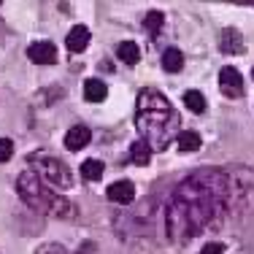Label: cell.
<instances>
[{
	"mask_svg": "<svg viewBox=\"0 0 254 254\" xmlns=\"http://www.w3.org/2000/svg\"><path fill=\"white\" fill-rule=\"evenodd\" d=\"M230 216V173L200 168L181 179L165 203V233L184 246L205 230H216Z\"/></svg>",
	"mask_w": 254,
	"mask_h": 254,
	"instance_id": "cell-1",
	"label": "cell"
},
{
	"mask_svg": "<svg viewBox=\"0 0 254 254\" xmlns=\"http://www.w3.org/2000/svg\"><path fill=\"white\" fill-rule=\"evenodd\" d=\"M135 127L154 152H165L179 138V114L160 89L146 87L135 100Z\"/></svg>",
	"mask_w": 254,
	"mask_h": 254,
	"instance_id": "cell-2",
	"label": "cell"
},
{
	"mask_svg": "<svg viewBox=\"0 0 254 254\" xmlns=\"http://www.w3.org/2000/svg\"><path fill=\"white\" fill-rule=\"evenodd\" d=\"M16 192L19 197L25 200L33 211L38 214H46V216H54V219H73L78 214L76 205L63 197L57 190H52L49 184H44L33 171H22L16 176Z\"/></svg>",
	"mask_w": 254,
	"mask_h": 254,
	"instance_id": "cell-3",
	"label": "cell"
},
{
	"mask_svg": "<svg viewBox=\"0 0 254 254\" xmlns=\"http://www.w3.org/2000/svg\"><path fill=\"white\" fill-rule=\"evenodd\" d=\"M27 162H30V171L44 181V184H49L52 190L65 192V190H70V187H73V173H70V168L65 165L57 154L44 152V149H41V152L30 154Z\"/></svg>",
	"mask_w": 254,
	"mask_h": 254,
	"instance_id": "cell-4",
	"label": "cell"
},
{
	"mask_svg": "<svg viewBox=\"0 0 254 254\" xmlns=\"http://www.w3.org/2000/svg\"><path fill=\"white\" fill-rule=\"evenodd\" d=\"M254 211V179L246 171L230 173V216L244 219Z\"/></svg>",
	"mask_w": 254,
	"mask_h": 254,
	"instance_id": "cell-5",
	"label": "cell"
},
{
	"mask_svg": "<svg viewBox=\"0 0 254 254\" xmlns=\"http://www.w3.org/2000/svg\"><path fill=\"white\" fill-rule=\"evenodd\" d=\"M219 89L227 95V98H233V100H238V98H244V76L238 73L235 68H222L219 70Z\"/></svg>",
	"mask_w": 254,
	"mask_h": 254,
	"instance_id": "cell-6",
	"label": "cell"
},
{
	"mask_svg": "<svg viewBox=\"0 0 254 254\" xmlns=\"http://www.w3.org/2000/svg\"><path fill=\"white\" fill-rule=\"evenodd\" d=\"M27 57L35 65H54L57 63V46L52 41H35V44L27 46Z\"/></svg>",
	"mask_w": 254,
	"mask_h": 254,
	"instance_id": "cell-7",
	"label": "cell"
},
{
	"mask_svg": "<svg viewBox=\"0 0 254 254\" xmlns=\"http://www.w3.org/2000/svg\"><path fill=\"white\" fill-rule=\"evenodd\" d=\"M132 197H135V184L132 181H114L111 187H108V200L111 203H119V205H127V203H132Z\"/></svg>",
	"mask_w": 254,
	"mask_h": 254,
	"instance_id": "cell-8",
	"label": "cell"
},
{
	"mask_svg": "<svg viewBox=\"0 0 254 254\" xmlns=\"http://www.w3.org/2000/svg\"><path fill=\"white\" fill-rule=\"evenodd\" d=\"M89 141H92V132H89L87 125H73L68 132H65V149H70V152L84 149Z\"/></svg>",
	"mask_w": 254,
	"mask_h": 254,
	"instance_id": "cell-9",
	"label": "cell"
},
{
	"mask_svg": "<svg viewBox=\"0 0 254 254\" xmlns=\"http://www.w3.org/2000/svg\"><path fill=\"white\" fill-rule=\"evenodd\" d=\"M219 49L225 52V54H244V38H241L238 30H233V27L222 30V35H219Z\"/></svg>",
	"mask_w": 254,
	"mask_h": 254,
	"instance_id": "cell-10",
	"label": "cell"
},
{
	"mask_svg": "<svg viewBox=\"0 0 254 254\" xmlns=\"http://www.w3.org/2000/svg\"><path fill=\"white\" fill-rule=\"evenodd\" d=\"M87 44H89V30L84 25H76L68 33V38H65V46H68V52H73V54L84 52V49H87Z\"/></svg>",
	"mask_w": 254,
	"mask_h": 254,
	"instance_id": "cell-11",
	"label": "cell"
},
{
	"mask_svg": "<svg viewBox=\"0 0 254 254\" xmlns=\"http://www.w3.org/2000/svg\"><path fill=\"white\" fill-rule=\"evenodd\" d=\"M106 95H108V87L100 81V78H87V81H84V98H87L89 103L106 100Z\"/></svg>",
	"mask_w": 254,
	"mask_h": 254,
	"instance_id": "cell-12",
	"label": "cell"
},
{
	"mask_svg": "<svg viewBox=\"0 0 254 254\" xmlns=\"http://www.w3.org/2000/svg\"><path fill=\"white\" fill-rule=\"evenodd\" d=\"M152 152H154V149L149 146L143 138H141V141H135V143L130 146V160H132V165H141V168L149 165V160H152Z\"/></svg>",
	"mask_w": 254,
	"mask_h": 254,
	"instance_id": "cell-13",
	"label": "cell"
},
{
	"mask_svg": "<svg viewBox=\"0 0 254 254\" xmlns=\"http://www.w3.org/2000/svg\"><path fill=\"white\" fill-rule=\"evenodd\" d=\"M117 57L122 60V63H127V65H138L141 49H138V44H132V41H122V44L117 46Z\"/></svg>",
	"mask_w": 254,
	"mask_h": 254,
	"instance_id": "cell-14",
	"label": "cell"
},
{
	"mask_svg": "<svg viewBox=\"0 0 254 254\" xmlns=\"http://www.w3.org/2000/svg\"><path fill=\"white\" fill-rule=\"evenodd\" d=\"M162 68H165L168 73H179V70L184 68V54L179 49H165V54H162Z\"/></svg>",
	"mask_w": 254,
	"mask_h": 254,
	"instance_id": "cell-15",
	"label": "cell"
},
{
	"mask_svg": "<svg viewBox=\"0 0 254 254\" xmlns=\"http://www.w3.org/2000/svg\"><path fill=\"white\" fill-rule=\"evenodd\" d=\"M179 149L181 152H197L200 149V135H197L195 130H184V132H179Z\"/></svg>",
	"mask_w": 254,
	"mask_h": 254,
	"instance_id": "cell-16",
	"label": "cell"
},
{
	"mask_svg": "<svg viewBox=\"0 0 254 254\" xmlns=\"http://www.w3.org/2000/svg\"><path fill=\"white\" fill-rule=\"evenodd\" d=\"M165 25V14L162 11H149L146 16H143V30H146L149 35H157Z\"/></svg>",
	"mask_w": 254,
	"mask_h": 254,
	"instance_id": "cell-17",
	"label": "cell"
},
{
	"mask_svg": "<svg viewBox=\"0 0 254 254\" xmlns=\"http://www.w3.org/2000/svg\"><path fill=\"white\" fill-rule=\"evenodd\" d=\"M184 106L190 108V111H195V114H203L205 111L203 92H197V89H187V92H184Z\"/></svg>",
	"mask_w": 254,
	"mask_h": 254,
	"instance_id": "cell-18",
	"label": "cell"
},
{
	"mask_svg": "<svg viewBox=\"0 0 254 254\" xmlns=\"http://www.w3.org/2000/svg\"><path fill=\"white\" fill-rule=\"evenodd\" d=\"M103 176V162L100 160H87L81 165V179H87V181H98Z\"/></svg>",
	"mask_w": 254,
	"mask_h": 254,
	"instance_id": "cell-19",
	"label": "cell"
},
{
	"mask_svg": "<svg viewBox=\"0 0 254 254\" xmlns=\"http://www.w3.org/2000/svg\"><path fill=\"white\" fill-rule=\"evenodd\" d=\"M14 157V141L11 138H0V162H8Z\"/></svg>",
	"mask_w": 254,
	"mask_h": 254,
	"instance_id": "cell-20",
	"label": "cell"
},
{
	"mask_svg": "<svg viewBox=\"0 0 254 254\" xmlns=\"http://www.w3.org/2000/svg\"><path fill=\"white\" fill-rule=\"evenodd\" d=\"M35 254H70V252L65 249L63 244H44V246H41V249L35 252Z\"/></svg>",
	"mask_w": 254,
	"mask_h": 254,
	"instance_id": "cell-21",
	"label": "cell"
},
{
	"mask_svg": "<svg viewBox=\"0 0 254 254\" xmlns=\"http://www.w3.org/2000/svg\"><path fill=\"white\" fill-rule=\"evenodd\" d=\"M200 254H225V244H219V241H214V244L203 246Z\"/></svg>",
	"mask_w": 254,
	"mask_h": 254,
	"instance_id": "cell-22",
	"label": "cell"
},
{
	"mask_svg": "<svg viewBox=\"0 0 254 254\" xmlns=\"http://www.w3.org/2000/svg\"><path fill=\"white\" fill-rule=\"evenodd\" d=\"M252 76H254V70H252Z\"/></svg>",
	"mask_w": 254,
	"mask_h": 254,
	"instance_id": "cell-23",
	"label": "cell"
}]
</instances>
